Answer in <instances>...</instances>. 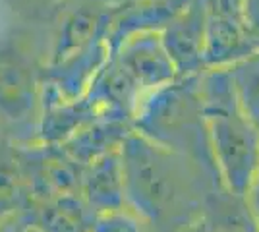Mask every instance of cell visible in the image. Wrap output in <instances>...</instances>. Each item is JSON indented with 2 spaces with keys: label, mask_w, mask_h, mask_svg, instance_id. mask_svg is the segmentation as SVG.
Instances as JSON below:
<instances>
[{
  "label": "cell",
  "mask_w": 259,
  "mask_h": 232,
  "mask_svg": "<svg viewBox=\"0 0 259 232\" xmlns=\"http://www.w3.org/2000/svg\"><path fill=\"white\" fill-rule=\"evenodd\" d=\"M126 201L155 232H178L203 217L211 190L221 186L195 161L132 132L120 145Z\"/></svg>",
  "instance_id": "cell-1"
},
{
  "label": "cell",
  "mask_w": 259,
  "mask_h": 232,
  "mask_svg": "<svg viewBox=\"0 0 259 232\" xmlns=\"http://www.w3.org/2000/svg\"><path fill=\"white\" fill-rule=\"evenodd\" d=\"M197 85L221 186L246 198L259 165V128L242 112L227 68H203Z\"/></svg>",
  "instance_id": "cell-2"
},
{
  "label": "cell",
  "mask_w": 259,
  "mask_h": 232,
  "mask_svg": "<svg viewBox=\"0 0 259 232\" xmlns=\"http://www.w3.org/2000/svg\"><path fill=\"white\" fill-rule=\"evenodd\" d=\"M132 130L192 159L217 178L197 74L176 77L149 93L132 116Z\"/></svg>",
  "instance_id": "cell-3"
},
{
  "label": "cell",
  "mask_w": 259,
  "mask_h": 232,
  "mask_svg": "<svg viewBox=\"0 0 259 232\" xmlns=\"http://www.w3.org/2000/svg\"><path fill=\"white\" fill-rule=\"evenodd\" d=\"M257 47L249 39L242 0H209L205 4L203 68H228Z\"/></svg>",
  "instance_id": "cell-4"
},
{
  "label": "cell",
  "mask_w": 259,
  "mask_h": 232,
  "mask_svg": "<svg viewBox=\"0 0 259 232\" xmlns=\"http://www.w3.org/2000/svg\"><path fill=\"white\" fill-rule=\"evenodd\" d=\"M161 39L178 77L199 74L203 70L205 4H192L178 12L164 25Z\"/></svg>",
  "instance_id": "cell-5"
},
{
  "label": "cell",
  "mask_w": 259,
  "mask_h": 232,
  "mask_svg": "<svg viewBox=\"0 0 259 232\" xmlns=\"http://www.w3.org/2000/svg\"><path fill=\"white\" fill-rule=\"evenodd\" d=\"M79 196L93 215L128 207L120 149L101 155L81 170Z\"/></svg>",
  "instance_id": "cell-6"
},
{
  "label": "cell",
  "mask_w": 259,
  "mask_h": 232,
  "mask_svg": "<svg viewBox=\"0 0 259 232\" xmlns=\"http://www.w3.org/2000/svg\"><path fill=\"white\" fill-rule=\"evenodd\" d=\"M130 132H132V122L114 116H99L74 133L70 140H66L60 147L76 163L85 166L101 155L120 149V145Z\"/></svg>",
  "instance_id": "cell-7"
},
{
  "label": "cell",
  "mask_w": 259,
  "mask_h": 232,
  "mask_svg": "<svg viewBox=\"0 0 259 232\" xmlns=\"http://www.w3.org/2000/svg\"><path fill=\"white\" fill-rule=\"evenodd\" d=\"M93 219V211L79 194H62L41 201L37 232H91Z\"/></svg>",
  "instance_id": "cell-8"
},
{
  "label": "cell",
  "mask_w": 259,
  "mask_h": 232,
  "mask_svg": "<svg viewBox=\"0 0 259 232\" xmlns=\"http://www.w3.org/2000/svg\"><path fill=\"white\" fill-rule=\"evenodd\" d=\"M203 219L211 232H259L246 199L230 194L223 186L211 190L205 201Z\"/></svg>",
  "instance_id": "cell-9"
},
{
  "label": "cell",
  "mask_w": 259,
  "mask_h": 232,
  "mask_svg": "<svg viewBox=\"0 0 259 232\" xmlns=\"http://www.w3.org/2000/svg\"><path fill=\"white\" fill-rule=\"evenodd\" d=\"M101 14L97 10H79L72 12L62 23V35L56 51V60L62 62L70 56L85 51L87 47L95 44L99 27L103 25Z\"/></svg>",
  "instance_id": "cell-10"
},
{
  "label": "cell",
  "mask_w": 259,
  "mask_h": 232,
  "mask_svg": "<svg viewBox=\"0 0 259 232\" xmlns=\"http://www.w3.org/2000/svg\"><path fill=\"white\" fill-rule=\"evenodd\" d=\"M227 70L240 109L259 128V49Z\"/></svg>",
  "instance_id": "cell-11"
},
{
  "label": "cell",
  "mask_w": 259,
  "mask_h": 232,
  "mask_svg": "<svg viewBox=\"0 0 259 232\" xmlns=\"http://www.w3.org/2000/svg\"><path fill=\"white\" fill-rule=\"evenodd\" d=\"M91 232H155L145 219L130 207L99 213L93 219Z\"/></svg>",
  "instance_id": "cell-12"
},
{
  "label": "cell",
  "mask_w": 259,
  "mask_h": 232,
  "mask_svg": "<svg viewBox=\"0 0 259 232\" xmlns=\"http://www.w3.org/2000/svg\"><path fill=\"white\" fill-rule=\"evenodd\" d=\"M242 18L249 39L259 49V0H242Z\"/></svg>",
  "instance_id": "cell-13"
},
{
  "label": "cell",
  "mask_w": 259,
  "mask_h": 232,
  "mask_svg": "<svg viewBox=\"0 0 259 232\" xmlns=\"http://www.w3.org/2000/svg\"><path fill=\"white\" fill-rule=\"evenodd\" d=\"M246 203H248V209L251 213V217H253V221L257 222L259 226V165H257V170H255V174L251 178V184H249L248 188V194H246Z\"/></svg>",
  "instance_id": "cell-14"
},
{
  "label": "cell",
  "mask_w": 259,
  "mask_h": 232,
  "mask_svg": "<svg viewBox=\"0 0 259 232\" xmlns=\"http://www.w3.org/2000/svg\"><path fill=\"white\" fill-rule=\"evenodd\" d=\"M178 232H211V228H209V224H207V221L201 217V219H197V221H194L192 224H188V226H184L182 230Z\"/></svg>",
  "instance_id": "cell-15"
}]
</instances>
